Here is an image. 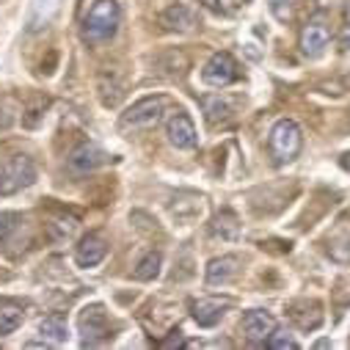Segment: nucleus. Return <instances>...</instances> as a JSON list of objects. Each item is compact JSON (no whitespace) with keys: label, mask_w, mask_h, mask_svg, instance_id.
Segmentation results:
<instances>
[{"label":"nucleus","mask_w":350,"mask_h":350,"mask_svg":"<svg viewBox=\"0 0 350 350\" xmlns=\"http://www.w3.org/2000/svg\"><path fill=\"white\" fill-rule=\"evenodd\" d=\"M119 3L116 0H97L83 20V39L85 42H108L119 28Z\"/></svg>","instance_id":"f257e3e1"},{"label":"nucleus","mask_w":350,"mask_h":350,"mask_svg":"<svg viewBox=\"0 0 350 350\" xmlns=\"http://www.w3.org/2000/svg\"><path fill=\"white\" fill-rule=\"evenodd\" d=\"M268 146H271V157H273L276 165L293 163V160L301 154V146H304L301 127H298L293 119H279V122L273 124V130H271Z\"/></svg>","instance_id":"f03ea898"},{"label":"nucleus","mask_w":350,"mask_h":350,"mask_svg":"<svg viewBox=\"0 0 350 350\" xmlns=\"http://www.w3.org/2000/svg\"><path fill=\"white\" fill-rule=\"evenodd\" d=\"M36 180V163L28 154H17L12 163L0 165V196H12Z\"/></svg>","instance_id":"7ed1b4c3"},{"label":"nucleus","mask_w":350,"mask_h":350,"mask_svg":"<svg viewBox=\"0 0 350 350\" xmlns=\"http://www.w3.org/2000/svg\"><path fill=\"white\" fill-rule=\"evenodd\" d=\"M168 108V97H146L141 103H135L124 116H122V127H133V130H149L154 127L163 113Z\"/></svg>","instance_id":"20e7f679"},{"label":"nucleus","mask_w":350,"mask_h":350,"mask_svg":"<svg viewBox=\"0 0 350 350\" xmlns=\"http://www.w3.org/2000/svg\"><path fill=\"white\" fill-rule=\"evenodd\" d=\"M77 328H80V336H83V345H97L103 339L111 336V323H108V312L100 306V304H92L85 306L77 317Z\"/></svg>","instance_id":"39448f33"},{"label":"nucleus","mask_w":350,"mask_h":350,"mask_svg":"<svg viewBox=\"0 0 350 350\" xmlns=\"http://www.w3.org/2000/svg\"><path fill=\"white\" fill-rule=\"evenodd\" d=\"M237 77H240L237 61H234L229 53H215V55L204 64V69H202V80H204L207 85H213V89H224V85L234 83Z\"/></svg>","instance_id":"423d86ee"},{"label":"nucleus","mask_w":350,"mask_h":350,"mask_svg":"<svg viewBox=\"0 0 350 350\" xmlns=\"http://www.w3.org/2000/svg\"><path fill=\"white\" fill-rule=\"evenodd\" d=\"M331 42V28L325 17H312L304 28H301V53L306 58H317L323 55V50Z\"/></svg>","instance_id":"0eeeda50"},{"label":"nucleus","mask_w":350,"mask_h":350,"mask_svg":"<svg viewBox=\"0 0 350 350\" xmlns=\"http://www.w3.org/2000/svg\"><path fill=\"white\" fill-rule=\"evenodd\" d=\"M243 331H245L248 342H254V345H265L268 336L276 331V320H273V314L262 312V309H251V312L243 314Z\"/></svg>","instance_id":"6e6552de"},{"label":"nucleus","mask_w":350,"mask_h":350,"mask_svg":"<svg viewBox=\"0 0 350 350\" xmlns=\"http://www.w3.org/2000/svg\"><path fill=\"white\" fill-rule=\"evenodd\" d=\"M103 163H105V152H103L100 146H94V144H80V146L69 154V160H66L69 171L77 174V177H85V174H92V171L100 168Z\"/></svg>","instance_id":"1a4fd4ad"},{"label":"nucleus","mask_w":350,"mask_h":350,"mask_svg":"<svg viewBox=\"0 0 350 350\" xmlns=\"http://www.w3.org/2000/svg\"><path fill=\"white\" fill-rule=\"evenodd\" d=\"M165 135H168L171 146H177V149H193V146H196V141H199V135H196V127H193L191 116H188V113H183V111H180V113H174V116L168 119Z\"/></svg>","instance_id":"9d476101"},{"label":"nucleus","mask_w":350,"mask_h":350,"mask_svg":"<svg viewBox=\"0 0 350 350\" xmlns=\"http://www.w3.org/2000/svg\"><path fill=\"white\" fill-rule=\"evenodd\" d=\"M105 254H108L105 240L100 234H89V237L80 240V245L75 251V262L80 268H94V265H100V262L105 259Z\"/></svg>","instance_id":"9b49d317"},{"label":"nucleus","mask_w":350,"mask_h":350,"mask_svg":"<svg viewBox=\"0 0 350 350\" xmlns=\"http://www.w3.org/2000/svg\"><path fill=\"white\" fill-rule=\"evenodd\" d=\"M58 9H61V0H33L31 12H28V20H25V31L28 33L44 31L53 23V17L58 14Z\"/></svg>","instance_id":"f8f14e48"},{"label":"nucleus","mask_w":350,"mask_h":350,"mask_svg":"<svg viewBox=\"0 0 350 350\" xmlns=\"http://www.w3.org/2000/svg\"><path fill=\"white\" fill-rule=\"evenodd\" d=\"M160 25H163L165 31L185 33V31H191V28L196 25V14H193L185 3H174V6H168V9L160 14Z\"/></svg>","instance_id":"ddd939ff"},{"label":"nucleus","mask_w":350,"mask_h":350,"mask_svg":"<svg viewBox=\"0 0 350 350\" xmlns=\"http://www.w3.org/2000/svg\"><path fill=\"white\" fill-rule=\"evenodd\" d=\"M237 271H240V259L237 256H232V254H226V256H215L210 265H207V284H226V282H232L234 276H237Z\"/></svg>","instance_id":"4468645a"},{"label":"nucleus","mask_w":350,"mask_h":350,"mask_svg":"<svg viewBox=\"0 0 350 350\" xmlns=\"http://www.w3.org/2000/svg\"><path fill=\"white\" fill-rule=\"evenodd\" d=\"M290 320L298 325V328H304V331H309V328H317L320 323H323V312H320V304H309V301H298V304H293L290 306Z\"/></svg>","instance_id":"2eb2a0df"},{"label":"nucleus","mask_w":350,"mask_h":350,"mask_svg":"<svg viewBox=\"0 0 350 350\" xmlns=\"http://www.w3.org/2000/svg\"><path fill=\"white\" fill-rule=\"evenodd\" d=\"M224 309H226V304H221V301H196V304L191 306V314H193V320H196L202 328H213V325L221 323Z\"/></svg>","instance_id":"dca6fc26"},{"label":"nucleus","mask_w":350,"mask_h":350,"mask_svg":"<svg viewBox=\"0 0 350 350\" xmlns=\"http://www.w3.org/2000/svg\"><path fill=\"white\" fill-rule=\"evenodd\" d=\"M39 334H42L47 342H53V345L66 342V336H69L66 317H64V314H50V317H44V320L39 323Z\"/></svg>","instance_id":"f3484780"},{"label":"nucleus","mask_w":350,"mask_h":350,"mask_svg":"<svg viewBox=\"0 0 350 350\" xmlns=\"http://www.w3.org/2000/svg\"><path fill=\"white\" fill-rule=\"evenodd\" d=\"M202 105H204V113H207V122L213 124V127H218V124H229L232 122V105L226 103V100H221V97H204L202 100Z\"/></svg>","instance_id":"a211bd4d"},{"label":"nucleus","mask_w":350,"mask_h":350,"mask_svg":"<svg viewBox=\"0 0 350 350\" xmlns=\"http://www.w3.org/2000/svg\"><path fill=\"white\" fill-rule=\"evenodd\" d=\"M328 256L342 265H350V226L339 229L328 243Z\"/></svg>","instance_id":"6ab92c4d"},{"label":"nucleus","mask_w":350,"mask_h":350,"mask_svg":"<svg viewBox=\"0 0 350 350\" xmlns=\"http://www.w3.org/2000/svg\"><path fill=\"white\" fill-rule=\"evenodd\" d=\"M240 234V224H237V215L224 210L215 221H213V237H221V240H234Z\"/></svg>","instance_id":"aec40b11"},{"label":"nucleus","mask_w":350,"mask_h":350,"mask_svg":"<svg viewBox=\"0 0 350 350\" xmlns=\"http://www.w3.org/2000/svg\"><path fill=\"white\" fill-rule=\"evenodd\" d=\"M160 265H163V256H160L157 251H149V254L138 262V268H135V279H138V282H152V279H157Z\"/></svg>","instance_id":"412c9836"},{"label":"nucleus","mask_w":350,"mask_h":350,"mask_svg":"<svg viewBox=\"0 0 350 350\" xmlns=\"http://www.w3.org/2000/svg\"><path fill=\"white\" fill-rule=\"evenodd\" d=\"M23 325V309L17 306H0V336H9Z\"/></svg>","instance_id":"4be33fe9"},{"label":"nucleus","mask_w":350,"mask_h":350,"mask_svg":"<svg viewBox=\"0 0 350 350\" xmlns=\"http://www.w3.org/2000/svg\"><path fill=\"white\" fill-rule=\"evenodd\" d=\"M20 215L17 213H0V243H9V237L20 229Z\"/></svg>","instance_id":"5701e85b"},{"label":"nucleus","mask_w":350,"mask_h":350,"mask_svg":"<svg viewBox=\"0 0 350 350\" xmlns=\"http://www.w3.org/2000/svg\"><path fill=\"white\" fill-rule=\"evenodd\" d=\"M265 345H268V347H276V350H298V342H295L293 336H287L284 331H273Z\"/></svg>","instance_id":"b1692460"},{"label":"nucleus","mask_w":350,"mask_h":350,"mask_svg":"<svg viewBox=\"0 0 350 350\" xmlns=\"http://www.w3.org/2000/svg\"><path fill=\"white\" fill-rule=\"evenodd\" d=\"M268 3H271V12H273L276 20L287 23L293 17V3H295V0H268Z\"/></svg>","instance_id":"393cba45"},{"label":"nucleus","mask_w":350,"mask_h":350,"mask_svg":"<svg viewBox=\"0 0 350 350\" xmlns=\"http://www.w3.org/2000/svg\"><path fill=\"white\" fill-rule=\"evenodd\" d=\"M202 3L213 12V14H226L229 12V6H226V0H202Z\"/></svg>","instance_id":"a878e982"},{"label":"nucleus","mask_w":350,"mask_h":350,"mask_svg":"<svg viewBox=\"0 0 350 350\" xmlns=\"http://www.w3.org/2000/svg\"><path fill=\"white\" fill-rule=\"evenodd\" d=\"M339 47L350 50V9H347V20H345V28H342V36H339Z\"/></svg>","instance_id":"bb28decb"},{"label":"nucleus","mask_w":350,"mask_h":350,"mask_svg":"<svg viewBox=\"0 0 350 350\" xmlns=\"http://www.w3.org/2000/svg\"><path fill=\"white\" fill-rule=\"evenodd\" d=\"M174 345H185V342H183V336H180V331H177V336H168V339H163V342H160V347H174Z\"/></svg>","instance_id":"cd10ccee"},{"label":"nucleus","mask_w":350,"mask_h":350,"mask_svg":"<svg viewBox=\"0 0 350 350\" xmlns=\"http://www.w3.org/2000/svg\"><path fill=\"white\" fill-rule=\"evenodd\" d=\"M342 168H345V171H350V152H347V154H342Z\"/></svg>","instance_id":"c85d7f7f"},{"label":"nucleus","mask_w":350,"mask_h":350,"mask_svg":"<svg viewBox=\"0 0 350 350\" xmlns=\"http://www.w3.org/2000/svg\"><path fill=\"white\" fill-rule=\"evenodd\" d=\"M245 3H248V0H245Z\"/></svg>","instance_id":"c756f323"}]
</instances>
